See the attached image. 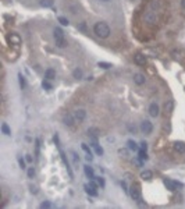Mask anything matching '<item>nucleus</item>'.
<instances>
[{"label":"nucleus","mask_w":185,"mask_h":209,"mask_svg":"<svg viewBox=\"0 0 185 209\" xmlns=\"http://www.w3.org/2000/svg\"><path fill=\"white\" fill-rule=\"evenodd\" d=\"M93 31H95V34L99 36V38L106 39L108 35H110V27H108L104 21H100V22H96L95 24Z\"/></svg>","instance_id":"f257e3e1"},{"label":"nucleus","mask_w":185,"mask_h":209,"mask_svg":"<svg viewBox=\"0 0 185 209\" xmlns=\"http://www.w3.org/2000/svg\"><path fill=\"white\" fill-rule=\"evenodd\" d=\"M54 39H56V45L58 48H64L65 46V41H64V32L61 28H56L54 29Z\"/></svg>","instance_id":"f03ea898"},{"label":"nucleus","mask_w":185,"mask_h":209,"mask_svg":"<svg viewBox=\"0 0 185 209\" xmlns=\"http://www.w3.org/2000/svg\"><path fill=\"white\" fill-rule=\"evenodd\" d=\"M129 195H131V198H132L134 201H136V202H139L140 201V187L138 185V184H132V185H131V188H129Z\"/></svg>","instance_id":"7ed1b4c3"},{"label":"nucleus","mask_w":185,"mask_h":209,"mask_svg":"<svg viewBox=\"0 0 185 209\" xmlns=\"http://www.w3.org/2000/svg\"><path fill=\"white\" fill-rule=\"evenodd\" d=\"M140 131L143 134H146V135H149V134L153 131V124L149 120H143L140 123Z\"/></svg>","instance_id":"20e7f679"},{"label":"nucleus","mask_w":185,"mask_h":209,"mask_svg":"<svg viewBox=\"0 0 185 209\" xmlns=\"http://www.w3.org/2000/svg\"><path fill=\"white\" fill-rule=\"evenodd\" d=\"M164 185L167 187V190L175 191L178 187H181L182 184L178 183V181H174V180H170V178H164Z\"/></svg>","instance_id":"39448f33"},{"label":"nucleus","mask_w":185,"mask_h":209,"mask_svg":"<svg viewBox=\"0 0 185 209\" xmlns=\"http://www.w3.org/2000/svg\"><path fill=\"white\" fill-rule=\"evenodd\" d=\"M74 117H75V121L78 123H82L85 120V117H86V112L83 110V109H78L74 112Z\"/></svg>","instance_id":"423d86ee"},{"label":"nucleus","mask_w":185,"mask_h":209,"mask_svg":"<svg viewBox=\"0 0 185 209\" xmlns=\"http://www.w3.org/2000/svg\"><path fill=\"white\" fill-rule=\"evenodd\" d=\"M63 123L65 124V126L72 127V126H74V123H75V117H74V114L67 113V114H65V116L63 117Z\"/></svg>","instance_id":"0eeeda50"},{"label":"nucleus","mask_w":185,"mask_h":209,"mask_svg":"<svg viewBox=\"0 0 185 209\" xmlns=\"http://www.w3.org/2000/svg\"><path fill=\"white\" fill-rule=\"evenodd\" d=\"M134 62L138 64V66H145V64H146V57L143 56L142 53H136L134 56Z\"/></svg>","instance_id":"6e6552de"},{"label":"nucleus","mask_w":185,"mask_h":209,"mask_svg":"<svg viewBox=\"0 0 185 209\" xmlns=\"http://www.w3.org/2000/svg\"><path fill=\"white\" fill-rule=\"evenodd\" d=\"M8 42L14 46H18V45H21V38L17 34H11V35H8Z\"/></svg>","instance_id":"1a4fd4ad"},{"label":"nucleus","mask_w":185,"mask_h":209,"mask_svg":"<svg viewBox=\"0 0 185 209\" xmlns=\"http://www.w3.org/2000/svg\"><path fill=\"white\" fill-rule=\"evenodd\" d=\"M145 81H146V78H145L143 74H139V73L134 74V82L136 84V85H143Z\"/></svg>","instance_id":"9d476101"},{"label":"nucleus","mask_w":185,"mask_h":209,"mask_svg":"<svg viewBox=\"0 0 185 209\" xmlns=\"http://www.w3.org/2000/svg\"><path fill=\"white\" fill-rule=\"evenodd\" d=\"M149 114H150L152 117H157V116H159V106H157L156 103H150V106H149Z\"/></svg>","instance_id":"9b49d317"},{"label":"nucleus","mask_w":185,"mask_h":209,"mask_svg":"<svg viewBox=\"0 0 185 209\" xmlns=\"http://www.w3.org/2000/svg\"><path fill=\"white\" fill-rule=\"evenodd\" d=\"M174 149H175L178 153H185V142H182V141H177V142L174 144Z\"/></svg>","instance_id":"f8f14e48"},{"label":"nucleus","mask_w":185,"mask_h":209,"mask_svg":"<svg viewBox=\"0 0 185 209\" xmlns=\"http://www.w3.org/2000/svg\"><path fill=\"white\" fill-rule=\"evenodd\" d=\"M45 78L46 80H49V81L54 80V78H56V71H54L53 69H47L45 71Z\"/></svg>","instance_id":"ddd939ff"},{"label":"nucleus","mask_w":185,"mask_h":209,"mask_svg":"<svg viewBox=\"0 0 185 209\" xmlns=\"http://www.w3.org/2000/svg\"><path fill=\"white\" fill-rule=\"evenodd\" d=\"M83 171H85L86 177H89L90 180L95 178V173H93V169H92V167H89V166H83Z\"/></svg>","instance_id":"4468645a"},{"label":"nucleus","mask_w":185,"mask_h":209,"mask_svg":"<svg viewBox=\"0 0 185 209\" xmlns=\"http://www.w3.org/2000/svg\"><path fill=\"white\" fill-rule=\"evenodd\" d=\"M153 177V173L150 170H143L140 173V178H143V180H152Z\"/></svg>","instance_id":"2eb2a0df"},{"label":"nucleus","mask_w":185,"mask_h":209,"mask_svg":"<svg viewBox=\"0 0 185 209\" xmlns=\"http://www.w3.org/2000/svg\"><path fill=\"white\" fill-rule=\"evenodd\" d=\"M127 145H128V148H129L131 151H135V152H136V151H139V146L136 145V142L132 141V139H129V141H128Z\"/></svg>","instance_id":"dca6fc26"},{"label":"nucleus","mask_w":185,"mask_h":209,"mask_svg":"<svg viewBox=\"0 0 185 209\" xmlns=\"http://www.w3.org/2000/svg\"><path fill=\"white\" fill-rule=\"evenodd\" d=\"M82 75H83V73H82V70L81 69H75L74 71H72V77H74V78H77V80H81Z\"/></svg>","instance_id":"f3484780"},{"label":"nucleus","mask_w":185,"mask_h":209,"mask_svg":"<svg viewBox=\"0 0 185 209\" xmlns=\"http://www.w3.org/2000/svg\"><path fill=\"white\" fill-rule=\"evenodd\" d=\"M85 191H86V194H89V195H92V196L97 195V191H96L95 188H90L89 185H85Z\"/></svg>","instance_id":"a211bd4d"},{"label":"nucleus","mask_w":185,"mask_h":209,"mask_svg":"<svg viewBox=\"0 0 185 209\" xmlns=\"http://www.w3.org/2000/svg\"><path fill=\"white\" fill-rule=\"evenodd\" d=\"M40 6L47 8V7H51L53 6V0H40Z\"/></svg>","instance_id":"6ab92c4d"},{"label":"nucleus","mask_w":185,"mask_h":209,"mask_svg":"<svg viewBox=\"0 0 185 209\" xmlns=\"http://www.w3.org/2000/svg\"><path fill=\"white\" fill-rule=\"evenodd\" d=\"M1 133L4 134V135H10L11 134V131H10V128H8V126H7L6 123L1 124Z\"/></svg>","instance_id":"aec40b11"},{"label":"nucleus","mask_w":185,"mask_h":209,"mask_svg":"<svg viewBox=\"0 0 185 209\" xmlns=\"http://www.w3.org/2000/svg\"><path fill=\"white\" fill-rule=\"evenodd\" d=\"M138 152H139V159L140 160H147V153H146L145 149H139Z\"/></svg>","instance_id":"412c9836"},{"label":"nucleus","mask_w":185,"mask_h":209,"mask_svg":"<svg viewBox=\"0 0 185 209\" xmlns=\"http://www.w3.org/2000/svg\"><path fill=\"white\" fill-rule=\"evenodd\" d=\"M97 66H99V67H102V69H104V70H107V69H110V67H111V64L106 63V62H99V63H97Z\"/></svg>","instance_id":"4be33fe9"},{"label":"nucleus","mask_w":185,"mask_h":209,"mask_svg":"<svg viewBox=\"0 0 185 209\" xmlns=\"http://www.w3.org/2000/svg\"><path fill=\"white\" fill-rule=\"evenodd\" d=\"M42 87H43L45 89H47V91H50V89L53 88V87H51V84L49 82V80H46V81H43V82H42Z\"/></svg>","instance_id":"5701e85b"},{"label":"nucleus","mask_w":185,"mask_h":209,"mask_svg":"<svg viewBox=\"0 0 185 209\" xmlns=\"http://www.w3.org/2000/svg\"><path fill=\"white\" fill-rule=\"evenodd\" d=\"M18 78H19V85H21V88L24 89L26 87V82H25V78H24V77L21 75V74H19L18 75Z\"/></svg>","instance_id":"b1692460"},{"label":"nucleus","mask_w":185,"mask_h":209,"mask_svg":"<svg viewBox=\"0 0 185 209\" xmlns=\"http://www.w3.org/2000/svg\"><path fill=\"white\" fill-rule=\"evenodd\" d=\"M26 174H28V177H29V178H32L33 176H35V169H33V167H28Z\"/></svg>","instance_id":"393cba45"},{"label":"nucleus","mask_w":185,"mask_h":209,"mask_svg":"<svg viewBox=\"0 0 185 209\" xmlns=\"http://www.w3.org/2000/svg\"><path fill=\"white\" fill-rule=\"evenodd\" d=\"M58 22L61 24V25H68L70 22H68V20L64 18V17H58Z\"/></svg>","instance_id":"a878e982"},{"label":"nucleus","mask_w":185,"mask_h":209,"mask_svg":"<svg viewBox=\"0 0 185 209\" xmlns=\"http://www.w3.org/2000/svg\"><path fill=\"white\" fill-rule=\"evenodd\" d=\"M18 163H19V167L21 169H26V166H25V160L22 158H18Z\"/></svg>","instance_id":"bb28decb"},{"label":"nucleus","mask_w":185,"mask_h":209,"mask_svg":"<svg viewBox=\"0 0 185 209\" xmlns=\"http://www.w3.org/2000/svg\"><path fill=\"white\" fill-rule=\"evenodd\" d=\"M93 148H95V152L97 153V155H103V149H102V148H100V146H99V145L93 146Z\"/></svg>","instance_id":"cd10ccee"},{"label":"nucleus","mask_w":185,"mask_h":209,"mask_svg":"<svg viewBox=\"0 0 185 209\" xmlns=\"http://www.w3.org/2000/svg\"><path fill=\"white\" fill-rule=\"evenodd\" d=\"M96 183L99 184L100 187H104V180L102 177H96Z\"/></svg>","instance_id":"c85d7f7f"},{"label":"nucleus","mask_w":185,"mask_h":209,"mask_svg":"<svg viewBox=\"0 0 185 209\" xmlns=\"http://www.w3.org/2000/svg\"><path fill=\"white\" fill-rule=\"evenodd\" d=\"M50 206H51V203L49 201H45V202L40 203V208H50Z\"/></svg>","instance_id":"c756f323"},{"label":"nucleus","mask_w":185,"mask_h":209,"mask_svg":"<svg viewBox=\"0 0 185 209\" xmlns=\"http://www.w3.org/2000/svg\"><path fill=\"white\" fill-rule=\"evenodd\" d=\"M88 185H89L90 188H95V190H97V184H96L95 181H93V178H92V180L89 181V184H88Z\"/></svg>","instance_id":"7c9ffc66"},{"label":"nucleus","mask_w":185,"mask_h":209,"mask_svg":"<svg viewBox=\"0 0 185 209\" xmlns=\"http://www.w3.org/2000/svg\"><path fill=\"white\" fill-rule=\"evenodd\" d=\"M81 146H82V149L85 151L86 153H90V149H89V146L86 145V144H81Z\"/></svg>","instance_id":"2f4dec72"},{"label":"nucleus","mask_w":185,"mask_h":209,"mask_svg":"<svg viewBox=\"0 0 185 209\" xmlns=\"http://www.w3.org/2000/svg\"><path fill=\"white\" fill-rule=\"evenodd\" d=\"M31 192L32 194H38V187L36 185H31Z\"/></svg>","instance_id":"473e14b6"},{"label":"nucleus","mask_w":185,"mask_h":209,"mask_svg":"<svg viewBox=\"0 0 185 209\" xmlns=\"http://www.w3.org/2000/svg\"><path fill=\"white\" fill-rule=\"evenodd\" d=\"M140 149H145V151H146V149H147L146 142H140Z\"/></svg>","instance_id":"72a5a7b5"},{"label":"nucleus","mask_w":185,"mask_h":209,"mask_svg":"<svg viewBox=\"0 0 185 209\" xmlns=\"http://www.w3.org/2000/svg\"><path fill=\"white\" fill-rule=\"evenodd\" d=\"M25 160L28 162V163H31V162H32V156H31V155H26V156H25Z\"/></svg>","instance_id":"f704fd0d"},{"label":"nucleus","mask_w":185,"mask_h":209,"mask_svg":"<svg viewBox=\"0 0 185 209\" xmlns=\"http://www.w3.org/2000/svg\"><path fill=\"white\" fill-rule=\"evenodd\" d=\"M72 153V156H74V160H75V162H78V160H79V158H78V155L75 152H71Z\"/></svg>","instance_id":"c9c22d12"},{"label":"nucleus","mask_w":185,"mask_h":209,"mask_svg":"<svg viewBox=\"0 0 185 209\" xmlns=\"http://www.w3.org/2000/svg\"><path fill=\"white\" fill-rule=\"evenodd\" d=\"M181 7H182V8H185V0H181Z\"/></svg>","instance_id":"e433bc0d"},{"label":"nucleus","mask_w":185,"mask_h":209,"mask_svg":"<svg viewBox=\"0 0 185 209\" xmlns=\"http://www.w3.org/2000/svg\"><path fill=\"white\" fill-rule=\"evenodd\" d=\"M79 28H81V29H82V31H85V24H83V22H82V24H81V25H79Z\"/></svg>","instance_id":"4c0bfd02"},{"label":"nucleus","mask_w":185,"mask_h":209,"mask_svg":"<svg viewBox=\"0 0 185 209\" xmlns=\"http://www.w3.org/2000/svg\"><path fill=\"white\" fill-rule=\"evenodd\" d=\"M100 1H104V3H107V1H110V0H100Z\"/></svg>","instance_id":"58836bf2"}]
</instances>
